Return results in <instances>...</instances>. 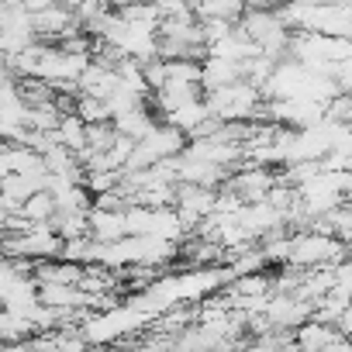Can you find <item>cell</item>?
I'll list each match as a JSON object with an SVG mask.
<instances>
[{
  "mask_svg": "<svg viewBox=\"0 0 352 352\" xmlns=\"http://www.w3.org/2000/svg\"><path fill=\"white\" fill-rule=\"evenodd\" d=\"M204 100H208L211 114L221 118V121H259L263 107H266L263 90L256 83H249V80H235L228 87L208 90Z\"/></svg>",
  "mask_w": 352,
  "mask_h": 352,
  "instance_id": "obj_1",
  "label": "cell"
},
{
  "mask_svg": "<svg viewBox=\"0 0 352 352\" xmlns=\"http://www.w3.org/2000/svg\"><path fill=\"white\" fill-rule=\"evenodd\" d=\"M173 208L180 211L187 232H197V225H201L204 218H211L214 208H218V187H204V184H187V180H180Z\"/></svg>",
  "mask_w": 352,
  "mask_h": 352,
  "instance_id": "obj_2",
  "label": "cell"
},
{
  "mask_svg": "<svg viewBox=\"0 0 352 352\" xmlns=\"http://www.w3.org/2000/svg\"><path fill=\"white\" fill-rule=\"evenodd\" d=\"M118 83H121V76H118V66H111V63H104V59H90L87 63V69H83V76H80V94H94V97H111L114 90H118Z\"/></svg>",
  "mask_w": 352,
  "mask_h": 352,
  "instance_id": "obj_3",
  "label": "cell"
},
{
  "mask_svg": "<svg viewBox=\"0 0 352 352\" xmlns=\"http://www.w3.org/2000/svg\"><path fill=\"white\" fill-rule=\"evenodd\" d=\"M0 169L4 173H45V155L32 145L21 142H4V152H0Z\"/></svg>",
  "mask_w": 352,
  "mask_h": 352,
  "instance_id": "obj_4",
  "label": "cell"
},
{
  "mask_svg": "<svg viewBox=\"0 0 352 352\" xmlns=\"http://www.w3.org/2000/svg\"><path fill=\"white\" fill-rule=\"evenodd\" d=\"M90 235L100 242H118L128 235V208L124 211H104L90 208Z\"/></svg>",
  "mask_w": 352,
  "mask_h": 352,
  "instance_id": "obj_5",
  "label": "cell"
},
{
  "mask_svg": "<svg viewBox=\"0 0 352 352\" xmlns=\"http://www.w3.org/2000/svg\"><path fill=\"white\" fill-rule=\"evenodd\" d=\"M235 80H245L242 63L225 59V56H208V59H204V76H201L204 94H208V90H218V87H228V83H235Z\"/></svg>",
  "mask_w": 352,
  "mask_h": 352,
  "instance_id": "obj_6",
  "label": "cell"
},
{
  "mask_svg": "<svg viewBox=\"0 0 352 352\" xmlns=\"http://www.w3.org/2000/svg\"><path fill=\"white\" fill-rule=\"evenodd\" d=\"M18 90L25 97L28 107H38V104H56L59 97V87L45 76H18Z\"/></svg>",
  "mask_w": 352,
  "mask_h": 352,
  "instance_id": "obj_7",
  "label": "cell"
},
{
  "mask_svg": "<svg viewBox=\"0 0 352 352\" xmlns=\"http://www.w3.org/2000/svg\"><path fill=\"white\" fill-rule=\"evenodd\" d=\"M245 0H204V4H197V18L208 21V18H218V21H232L239 25L242 14H245Z\"/></svg>",
  "mask_w": 352,
  "mask_h": 352,
  "instance_id": "obj_8",
  "label": "cell"
},
{
  "mask_svg": "<svg viewBox=\"0 0 352 352\" xmlns=\"http://www.w3.org/2000/svg\"><path fill=\"white\" fill-rule=\"evenodd\" d=\"M204 118H211V107H208V100L201 97V100H190V104H184V107L169 111L162 121H169V124H176V128H184V131L190 135V131H194Z\"/></svg>",
  "mask_w": 352,
  "mask_h": 352,
  "instance_id": "obj_9",
  "label": "cell"
},
{
  "mask_svg": "<svg viewBox=\"0 0 352 352\" xmlns=\"http://www.w3.org/2000/svg\"><path fill=\"white\" fill-rule=\"evenodd\" d=\"M56 211H59V204H56V194L45 187V190H35L25 204H21V214L28 218V221H52L56 218Z\"/></svg>",
  "mask_w": 352,
  "mask_h": 352,
  "instance_id": "obj_10",
  "label": "cell"
},
{
  "mask_svg": "<svg viewBox=\"0 0 352 352\" xmlns=\"http://www.w3.org/2000/svg\"><path fill=\"white\" fill-rule=\"evenodd\" d=\"M52 228L63 239H87L90 235V211H56Z\"/></svg>",
  "mask_w": 352,
  "mask_h": 352,
  "instance_id": "obj_11",
  "label": "cell"
},
{
  "mask_svg": "<svg viewBox=\"0 0 352 352\" xmlns=\"http://www.w3.org/2000/svg\"><path fill=\"white\" fill-rule=\"evenodd\" d=\"M59 142L69 145L73 152H83L87 148V121L80 114H63V121H59Z\"/></svg>",
  "mask_w": 352,
  "mask_h": 352,
  "instance_id": "obj_12",
  "label": "cell"
},
{
  "mask_svg": "<svg viewBox=\"0 0 352 352\" xmlns=\"http://www.w3.org/2000/svg\"><path fill=\"white\" fill-rule=\"evenodd\" d=\"M118 124H114V118L111 121H94V124H87V148H94V152H111V145L118 142Z\"/></svg>",
  "mask_w": 352,
  "mask_h": 352,
  "instance_id": "obj_13",
  "label": "cell"
},
{
  "mask_svg": "<svg viewBox=\"0 0 352 352\" xmlns=\"http://www.w3.org/2000/svg\"><path fill=\"white\" fill-rule=\"evenodd\" d=\"M87 124H94V121H111L114 114H111V104L104 100V97H94V94H80V111H76Z\"/></svg>",
  "mask_w": 352,
  "mask_h": 352,
  "instance_id": "obj_14",
  "label": "cell"
},
{
  "mask_svg": "<svg viewBox=\"0 0 352 352\" xmlns=\"http://www.w3.org/2000/svg\"><path fill=\"white\" fill-rule=\"evenodd\" d=\"M142 69H145V83H148V90H152V94H155V90H162V87L169 83V66H166V59H162V56H155V59L142 63Z\"/></svg>",
  "mask_w": 352,
  "mask_h": 352,
  "instance_id": "obj_15",
  "label": "cell"
},
{
  "mask_svg": "<svg viewBox=\"0 0 352 352\" xmlns=\"http://www.w3.org/2000/svg\"><path fill=\"white\" fill-rule=\"evenodd\" d=\"M63 4H69V8H76V4H80V0H63Z\"/></svg>",
  "mask_w": 352,
  "mask_h": 352,
  "instance_id": "obj_16",
  "label": "cell"
},
{
  "mask_svg": "<svg viewBox=\"0 0 352 352\" xmlns=\"http://www.w3.org/2000/svg\"><path fill=\"white\" fill-rule=\"evenodd\" d=\"M190 4H194V8H197V4H204V0H190Z\"/></svg>",
  "mask_w": 352,
  "mask_h": 352,
  "instance_id": "obj_17",
  "label": "cell"
}]
</instances>
